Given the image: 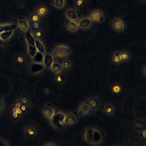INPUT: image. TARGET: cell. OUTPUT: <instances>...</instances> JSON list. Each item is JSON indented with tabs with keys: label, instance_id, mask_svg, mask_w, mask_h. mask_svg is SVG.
<instances>
[{
	"label": "cell",
	"instance_id": "33",
	"mask_svg": "<svg viewBox=\"0 0 146 146\" xmlns=\"http://www.w3.org/2000/svg\"><path fill=\"white\" fill-rule=\"evenodd\" d=\"M71 66H72L71 62L69 60H64L62 63V67L64 70H70L71 68Z\"/></svg>",
	"mask_w": 146,
	"mask_h": 146
},
{
	"label": "cell",
	"instance_id": "21",
	"mask_svg": "<svg viewBox=\"0 0 146 146\" xmlns=\"http://www.w3.org/2000/svg\"><path fill=\"white\" fill-rule=\"evenodd\" d=\"M103 111L106 115H111L114 112V107L111 104H107L104 107Z\"/></svg>",
	"mask_w": 146,
	"mask_h": 146
},
{
	"label": "cell",
	"instance_id": "23",
	"mask_svg": "<svg viewBox=\"0 0 146 146\" xmlns=\"http://www.w3.org/2000/svg\"><path fill=\"white\" fill-rule=\"evenodd\" d=\"M50 123L51 124L57 129H61L62 128V124L60 123L55 117L54 116H53L50 119Z\"/></svg>",
	"mask_w": 146,
	"mask_h": 146
},
{
	"label": "cell",
	"instance_id": "4",
	"mask_svg": "<svg viewBox=\"0 0 146 146\" xmlns=\"http://www.w3.org/2000/svg\"><path fill=\"white\" fill-rule=\"evenodd\" d=\"M113 28L117 31H123L124 29V24L120 18H115L112 22Z\"/></svg>",
	"mask_w": 146,
	"mask_h": 146
},
{
	"label": "cell",
	"instance_id": "13",
	"mask_svg": "<svg viewBox=\"0 0 146 146\" xmlns=\"http://www.w3.org/2000/svg\"><path fill=\"white\" fill-rule=\"evenodd\" d=\"M66 17L70 21H74L78 19V16L76 11L73 9H68L66 12Z\"/></svg>",
	"mask_w": 146,
	"mask_h": 146
},
{
	"label": "cell",
	"instance_id": "29",
	"mask_svg": "<svg viewBox=\"0 0 146 146\" xmlns=\"http://www.w3.org/2000/svg\"><path fill=\"white\" fill-rule=\"evenodd\" d=\"M55 117L62 124H63V121H64V119L65 117V115L60 112H56L55 113L54 115Z\"/></svg>",
	"mask_w": 146,
	"mask_h": 146
},
{
	"label": "cell",
	"instance_id": "6",
	"mask_svg": "<svg viewBox=\"0 0 146 146\" xmlns=\"http://www.w3.org/2000/svg\"><path fill=\"white\" fill-rule=\"evenodd\" d=\"M92 21L88 18H82L78 21V25L81 29H87L91 25Z\"/></svg>",
	"mask_w": 146,
	"mask_h": 146
},
{
	"label": "cell",
	"instance_id": "39",
	"mask_svg": "<svg viewBox=\"0 0 146 146\" xmlns=\"http://www.w3.org/2000/svg\"><path fill=\"white\" fill-rule=\"evenodd\" d=\"M120 57H121V60H126L128 59L130 57L129 54L127 51H124L123 52H121V53H120Z\"/></svg>",
	"mask_w": 146,
	"mask_h": 146
},
{
	"label": "cell",
	"instance_id": "1",
	"mask_svg": "<svg viewBox=\"0 0 146 146\" xmlns=\"http://www.w3.org/2000/svg\"><path fill=\"white\" fill-rule=\"evenodd\" d=\"M105 139V135L103 132L96 129H93V136L92 145L100 144L104 141Z\"/></svg>",
	"mask_w": 146,
	"mask_h": 146
},
{
	"label": "cell",
	"instance_id": "32",
	"mask_svg": "<svg viewBox=\"0 0 146 146\" xmlns=\"http://www.w3.org/2000/svg\"><path fill=\"white\" fill-rule=\"evenodd\" d=\"M32 35L35 39L40 40L43 36V32L40 29L37 30H34L33 31Z\"/></svg>",
	"mask_w": 146,
	"mask_h": 146
},
{
	"label": "cell",
	"instance_id": "35",
	"mask_svg": "<svg viewBox=\"0 0 146 146\" xmlns=\"http://www.w3.org/2000/svg\"><path fill=\"white\" fill-rule=\"evenodd\" d=\"M40 20V16L38 14V13L36 12L33 13L31 16H30V21L32 22H39Z\"/></svg>",
	"mask_w": 146,
	"mask_h": 146
},
{
	"label": "cell",
	"instance_id": "46",
	"mask_svg": "<svg viewBox=\"0 0 146 146\" xmlns=\"http://www.w3.org/2000/svg\"><path fill=\"white\" fill-rule=\"evenodd\" d=\"M50 90L48 89V88H46L45 90H44V94H46V95H48L49 94H50Z\"/></svg>",
	"mask_w": 146,
	"mask_h": 146
},
{
	"label": "cell",
	"instance_id": "17",
	"mask_svg": "<svg viewBox=\"0 0 146 146\" xmlns=\"http://www.w3.org/2000/svg\"><path fill=\"white\" fill-rule=\"evenodd\" d=\"M17 28V26L15 24H7L0 25V33L9 31V30H14Z\"/></svg>",
	"mask_w": 146,
	"mask_h": 146
},
{
	"label": "cell",
	"instance_id": "8",
	"mask_svg": "<svg viewBox=\"0 0 146 146\" xmlns=\"http://www.w3.org/2000/svg\"><path fill=\"white\" fill-rule=\"evenodd\" d=\"M103 17V14L102 11L99 10H96L92 12L89 16L88 18L91 21H100Z\"/></svg>",
	"mask_w": 146,
	"mask_h": 146
},
{
	"label": "cell",
	"instance_id": "9",
	"mask_svg": "<svg viewBox=\"0 0 146 146\" xmlns=\"http://www.w3.org/2000/svg\"><path fill=\"white\" fill-rule=\"evenodd\" d=\"M55 114V110L51 106H47L45 107L43 111V115L44 117L50 119Z\"/></svg>",
	"mask_w": 146,
	"mask_h": 146
},
{
	"label": "cell",
	"instance_id": "7",
	"mask_svg": "<svg viewBox=\"0 0 146 146\" xmlns=\"http://www.w3.org/2000/svg\"><path fill=\"white\" fill-rule=\"evenodd\" d=\"M25 134L29 138L32 139L35 137L37 135V130L33 126H28L25 129Z\"/></svg>",
	"mask_w": 146,
	"mask_h": 146
},
{
	"label": "cell",
	"instance_id": "45",
	"mask_svg": "<svg viewBox=\"0 0 146 146\" xmlns=\"http://www.w3.org/2000/svg\"><path fill=\"white\" fill-rule=\"evenodd\" d=\"M141 131H142V135H143V137H144V138H145V137H146V135H145L146 131H145V129H144L143 130L142 129Z\"/></svg>",
	"mask_w": 146,
	"mask_h": 146
},
{
	"label": "cell",
	"instance_id": "53",
	"mask_svg": "<svg viewBox=\"0 0 146 146\" xmlns=\"http://www.w3.org/2000/svg\"><path fill=\"white\" fill-rule=\"evenodd\" d=\"M3 54V50L2 49H0V55Z\"/></svg>",
	"mask_w": 146,
	"mask_h": 146
},
{
	"label": "cell",
	"instance_id": "5",
	"mask_svg": "<svg viewBox=\"0 0 146 146\" xmlns=\"http://www.w3.org/2000/svg\"><path fill=\"white\" fill-rule=\"evenodd\" d=\"M44 69V66L42 63H35L31 64L30 66V70L33 74H38L41 72Z\"/></svg>",
	"mask_w": 146,
	"mask_h": 146
},
{
	"label": "cell",
	"instance_id": "11",
	"mask_svg": "<svg viewBox=\"0 0 146 146\" xmlns=\"http://www.w3.org/2000/svg\"><path fill=\"white\" fill-rule=\"evenodd\" d=\"M76 121V118L75 116L73 114L69 113L65 115L63 124H65L67 125H71V124H75Z\"/></svg>",
	"mask_w": 146,
	"mask_h": 146
},
{
	"label": "cell",
	"instance_id": "15",
	"mask_svg": "<svg viewBox=\"0 0 146 146\" xmlns=\"http://www.w3.org/2000/svg\"><path fill=\"white\" fill-rule=\"evenodd\" d=\"M35 46L38 51L42 53L43 54H45V47L42 42L39 40L35 39Z\"/></svg>",
	"mask_w": 146,
	"mask_h": 146
},
{
	"label": "cell",
	"instance_id": "31",
	"mask_svg": "<svg viewBox=\"0 0 146 146\" xmlns=\"http://www.w3.org/2000/svg\"><path fill=\"white\" fill-rule=\"evenodd\" d=\"M86 3V0H75L74 6L76 9H79L82 8Z\"/></svg>",
	"mask_w": 146,
	"mask_h": 146
},
{
	"label": "cell",
	"instance_id": "41",
	"mask_svg": "<svg viewBox=\"0 0 146 146\" xmlns=\"http://www.w3.org/2000/svg\"><path fill=\"white\" fill-rule=\"evenodd\" d=\"M13 112H14L18 113L19 115H21V114L22 113V112H23V111L21 110L20 108H16V107H15L14 108H13Z\"/></svg>",
	"mask_w": 146,
	"mask_h": 146
},
{
	"label": "cell",
	"instance_id": "18",
	"mask_svg": "<svg viewBox=\"0 0 146 146\" xmlns=\"http://www.w3.org/2000/svg\"><path fill=\"white\" fill-rule=\"evenodd\" d=\"M54 80L55 82L58 84H63L66 80V77L64 74L60 73V72L59 73H56V75L55 76Z\"/></svg>",
	"mask_w": 146,
	"mask_h": 146
},
{
	"label": "cell",
	"instance_id": "52",
	"mask_svg": "<svg viewBox=\"0 0 146 146\" xmlns=\"http://www.w3.org/2000/svg\"><path fill=\"white\" fill-rule=\"evenodd\" d=\"M55 145V144H45V145Z\"/></svg>",
	"mask_w": 146,
	"mask_h": 146
},
{
	"label": "cell",
	"instance_id": "10",
	"mask_svg": "<svg viewBox=\"0 0 146 146\" xmlns=\"http://www.w3.org/2000/svg\"><path fill=\"white\" fill-rule=\"evenodd\" d=\"M93 129L92 128H87L84 132V138L85 141L89 144H92V136H93Z\"/></svg>",
	"mask_w": 146,
	"mask_h": 146
},
{
	"label": "cell",
	"instance_id": "20",
	"mask_svg": "<svg viewBox=\"0 0 146 146\" xmlns=\"http://www.w3.org/2000/svg\"><path fill=\"white\" fill-rule=\"evenodd\" d=\"M33 58V62H34L43 64L44 54H43L42 53H41L39 51H37L36 54Z\"/></svg>",
	"mask_w": 146,
	"mask_h": 146
},
{
	"label": "cell",
	"instance_id": "28",
	"mask_svg": "<svg viewBox=\"0 0 146 146\" xmlns=\"http://www.w3.org/2000/svg\"><path fill=\"white\" fill-rule=\"evenodd\" d=\"M37 51H38L35 46L31 45V44L28 45V53L31 57L34 56V55L37 52Z\"/></svg>",
	"mask_w": 146,
	"mask_h": 146
},
{
	"label": "cell",
	"instance_id": "37",
	"mask_svg": "<svg viewBox=\"0 0 146 146\" xmlns=\"http://www.w3.org/2000/svg\"><path fill=\"white\" fill-rule=\"evenodd\" d=\"M30 26H31V29H33V31L39 30L41 28V23L39 22H31Z\"/></svg>",
	"mask_w": 146,
	"mask_h": 146
},
{
	"label": "cell",
	"instance_id": "40",
	"mask_svg": "<svg viewBox=\"0 0 146 146\" xmlns=\"http://www.w3.org/2000/svg\"><path fill=\"white\" fill-rule=\"evenodd\" d=\"M16 61L18 64H22L25 62V58L23 55H19L16 58Z\"/></svg>",
	"mask_w": 146,
	"mask_h": 146
},
{
	"label": "cell",
	"instance_id": "3",
	"mask_svg": "<svg viewBox=\"0 0 146 146\" xmlns=\"http://www.w3.org/2000/svg\"><path fill=\"white\" fill-rule=\"evenodd\" d=\"M100 103V98L99 96L96 95L92 97L90 100L87 102L89 105V111L91 112L96 110L99 106Z\"/></svg>",
	"mask_w": 146,
	"mask_h": 146
},
{
	"label": "cell",
	"instance_id": "2",
	"mask_svg": "<svg viewBox=\"0 0 146 146\" xmlns=\"http://www.w3.org/2000/svg\"><path fill=\"white\" fill-rule=\"evenodd\" d=\"M70 50L66 46L59 45L56 46L53 51V55L54 56L63 57L70 55Z\"/></svg>",
	"mask_w": 146,
	"mask_h": 146
},
{
	"label": "cell",
	"instance_id": "44",
	"mask_svg": "<svg viewBox=\"0 0 146 146\" xmlns=\"http://www.w3.org/2000/svg\"><path fill=\"white\" fill-rule=\"evenodd\" d=\"M145 66L144 67L143 70H142V72H143V75L144 77H146V71H145Z\"/></svg>",
	"mask_w": 146,
	"mask_h": 146
},
{
	"label": "cell",
	"instance_id": "19",
	"mask_svg": "<svg viewBox=\"0 0 146 146\" xmlns=\"http://www.w3.org/2000/svg\"><path fill=\"white\" fill-rule=\"evenodd\" d=\"M18 25L20 29L23 31H27L29 29V25L27 21L25 19H21L18 22Z\"/></svg>",
	"mask_w": 146,
	"mask_h": 146
},
{
	"label": "cell",
	"instance_id": "25",
	"mask_svg": "<svg viewBox=\"0 0 146 146\" xmlns=\"http://www.w3.org/2000/svg\"><path fill=\"white\" fill-rule=\"evenodd\" d=\"M26 39L29 43V44H31L35 46V38L31 34V33L30 31H27L26 34Z\"/></svg>",
	"mask_w": 146,
	"mask_h": 146
},
{
	"label": "cell",
	"instance_id": "14",
	"mask_svg": "<svg viewBox=\"0 0 146 146\" xmlns=\"http://www.w3.org/2000/svg\"><path fill=\"white\" fill-rule=\"evenodd\" d=\"M78 23L74 21H69L67 24V29L71 32H75L78 29Z\"/></svg>",
	"mask_w": 146,
	"mask_h": 146
},
{
	"label": "cell",
	"instance_id": "50",
	"mask_svg": "<svg viewBox=\"0 0 146 146\" xmlns=\"http://www.w3.org/2000/svg\"><path fill=\"white\" fill-rule=\"evenodd\" d=\"M137 1H139L140 3H145L146 2V0H137Z\"/></svg>",
	"mask_w": 146,
	"mask_h": 146
},
{
	"label": "cell",
	"instance_id": "42",
	"mask_svg": "<svg viewBox=\"0 0 146 146\" xmlns=\"http://www.w3.org/2000/svg\"><path fill=\"white\" fill-rule=\"evenodd\" d=\"M27 105H25V104H21V107H20V108L21 110L22 111H25L27 110Z\"/></svg>",
	"mask_w": 146,
	"mask_h": 146
},
{
	"label": "cell",
	"instance_id": "30",
	"mask_svg": "<svg viewBox=\"0 0 146 146\" xmlns=\"http://www.w3.org/2000/svg\"><path fill=\"white\" fill-rule=\"evenodd\" d=\"M36 13L39 16H44L47 13V9L45 6H40L38 8Z\"/></svg>",
	"mask_w": 146,
	"mask_h": 146
},
{
	"label": "cell",
	"instance_id": "26",
	"mask_svg": "<svg viewBox=\"0 0 146 146\" xmlns=\"http://www.w3.org/2000/svg\"><path fill=\"white\" fill-rule=\"evenodd\" d=\"M121 90H122L121 86H120V84H118V83L114 84L111 87V91L114 94H120L121 92Z\"/></svg>",
	"mask_w": 146,
	"mask_h": 146
},
{
	"label": "cell",
	"instance_id": "38",
	"mask_svg": "<svg viewBox=\"0 0 146 146\" xmlns=\"http://www.w3.org/2000/svg\"><path fill=\"white\" fill-rule=\"evenodd\" d=\"M19 102L21 104H25V105H29L30 103L29 99L27 96H23L19 99Z\"/></svg>",
	"mask_w": 146,
	"mask_h": 146
},
{
	"label": "cell",
	"instance_id": "49",
	"mask_svg": "<svg viewBox=\"0 0 146 146\" xmlns=\"http://www.w3.org/2000/svg\"><path fill=\"white\" fill-rule=\"evenodd\" d=\"M21 106V104L20 103H17L16 104H15V107L16 108H20Z\"/></svg>",
	"mask_w": 146,
	"mask_h": 146
},
{
	"label": "cell",
	"instance_id": "36",
	"mask_svg": "<svg viewBox=\"0 0 146 146\" xmlns=\"http://www.w3.org/2000/svg\"><path fill=\"white\" fill-rule=\"evenodd\" d=\"M144 125L142 123L139 122V121H136L135 123H134L133 124V128L135 130L139 131H141L142 129H144Z\"/></svg>",
	"mask_w": 146,
	"mask_h": 146
},
{
	"label": "cell",
	"instance_id": "27",
	"mask_svg": "<svg viewBox=\"0 0 146 146\" xmlns=\"http://www.w3.org/2000/svg\"><path fill=\"white\" fill-rule=\"evenodd\" d=\"M53 5L57 9H62L65 5V0H54Z\"/></svg>",
	"mask_w": 146,
	"mask_h": 146
},
{
	"label": "cell",
	"instance_id": "47",
	"mask_svg": "<svg viewBox=\"0 0 146 146\" xmlns=\"http://www.w3.org/2000/svg\"><path fill=\"white\" fill-rule=\"evenodd\" d=\"M7 144L3 140H0V145H6Z\"/></svg>",
	"mask_w": 146,
	"mask_h": 146
},
{
	"label": "cell",
	"instance_id": "16",
	"mask_svg": "<svg viewBox=\"0 0 146 146\" xmlns=\"http://www.w3.org/2000/svg\"><path fill=\"white\" fill-rule=\"evenodd\" d=\"M88 111H89V105L87 102L81 105V106L79 107L78 110V115L82 116L88 112Z\"/></svg>",
	"mask_w": 146,
	"mask_h": 146
},
{
	"label": "cell",
	"instance_id": "24",
	"mask_svg": "<svg viewBox=\"0 0 146 146\" xmlns=\"http://www.w3.org/2000/svg\"><path fill=\"white\" fill-rule=\"evenodd\" d=\"M51 68L54 73L56 74V73H59L62 71V65L59 63L54 62L51 67Z\"/></svg>",
	"mask_w": 146,
	"mask_h": 146
},
{
	"label": "cell",
	"instance_id": "51",
	"mask_svg": "<svg viewBox=\"0 0 146 146\" xmlns=\"http://www.w3.org/2000/svg\"><path fill=\"white\" fill-rule=\"evenodd\" d=\"M3 40L0 38V45L3 44Z\"/></svg>",
	"mask_w": 146,
	"mask_h": 146
},
{
	"label": "cell",
	"instance_id": "22",
	"mask_svg": "<svg viewBox=\"0 0 146 146\" xmlns=\"http://www.w3.org/2000/svg\"><path fill=\"white\" fill-rule=\"evenodd\" d=\"M13 34V30L6 31L0 33V38L4 41L9 39Z\"/></svg>",
	"mask_w": 146,
	"mask_h": 146
},
{
	"label": "cell",
	"instance_id": "12",
	"mask_svg": "<svg viewBox=\"0 0 146 146\" xmlns=\"http://www.w3.org/2000/svg\"><path fill=\"white\" fill-rule=\"evenodd\" d=\"M53 63H54V59H53V57L51 55L46 54L44 56L43 63L47 68H50Z\"/></svg>",
	"mask_w": 146,
	"mask_h": 146
},
{
	"label": "cell",
	"instance_id": "48",
	"mask_svg": "<svg viewBox=\"0 0 146 146\" xmlns=\"http://www.w3.org/2000/svg\"><path fill=\"white\" fill-rule=\"evenodd\" d=\"M2 101H1V99L0 98V113L2 111Z\"/></svg>",
	"mask_w": 146,
	"mask_h": 146
},
{
	"label": "cell",
	"instance_id": "34",
	"mask_svg": "<svg viewBox=\"0 0 146 146\" xmlns=\"http://www.w3.org/2000/svg\"><path fill=\"white\" fill-rule=\"evenodd\" d=\"M121 61L120 52H116L112 56V62L115 63H119Z\"/></svg>",
	"mask_w": 146,
	"mask_h": 146
},
{
	"label": "cell",
	"instance_id": "43",
	"mask_svg": "<svg viewBox=\"0 0 146 146\" xmlns=\"http://www.w3.org/2000/svg\"><path fill=\"white\" fill-rule=\"evenodd\" d=\"M12 116H13V117L14 118V119H17V118L18 117V116H19V115H18V113L14 112H13Z\"/></svg>",
	"mask_w": 146,
	"mask_h": 146
}]
</instances>
